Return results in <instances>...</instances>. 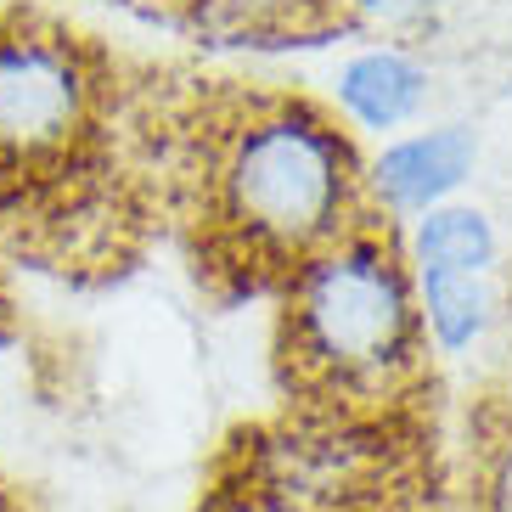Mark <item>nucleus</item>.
Returning a JSON list of instances; mask_svg holds the SVG:
<instances>
[{"mask_svg":"<svg viewBox=\"0 0 512 512\" xmlns=\"http://www.w3.org/2000/svg\"><path fill=\"white\" fill-rule=\"evenodd\" d=\"M276 304V372L310 406L366 417L406 400L422 377L428 338L417 287L383 214L310 259Z\"/></svg>","mask_w":512,"mask_h":512,"instance_id":"3","label":"nucleus"},{"mask_svg":"<svg viewBox=\"0 0 512 512\" xmlns=\"http://www.w3.org/2000/svg\"><path fill=\"white\" fill-rule=\"evenodd\" d=\"M496 254V237L484 226L479 209H434L417 231V265L422 271H467L484 276Z\"/></svg>","mask_w":512,"mask_h":512,"instance_id":"7","label":"nucleus"},{"mask_svg":"<svg viewBox=\"0 0 512 512\" xmlns=\"http://www.w3.org/2000/svg\"><path fill=\"white\" fill-rule=\"evenodd\" d=\"M158 197L220 304L282 293L332 242L377 220L344 124L299 91L242 79L164 91Z\"/></svg>","mask_w":512,"mask_h":512,"instance_id":"1","label":"nucleus"},{"mask_svg":"<svg viewBox=\"0 0 512 512\" xmlns=\"http://www.w3.org/2000/svg\"><path fill=\"white\" fill-rule=\"evenodd\" d=\"M422 321L445 349H462L484 321V282L467 271H422Z\"/></svg>","mask_w":512,"mask_h":512,"instance_id":"8","label":"nucleus"},{"mask_svg":"<svg viewBox=\"0 0 512 512\" xmlns=\"http://www.w3.org/2000/svg\"><path fill=\"white\" fill-rule=\"evenodd\" d=\"M344 107L355 113L361 124H372V130H389V124L411 119L422 102V68L406 57V51H366V57H355L344 68Z\"/></svg>","mask_w":512,"mask_h":512,"instance_id":"5","label":"nucleus"},{"mask_svg":"<svg viewBox=\"0 0 512 512\" xmlns=\"http://www.w3.org/2000/svg\"><path fill=\"white\" fill-rule=\"evenodd\" d=\"M473 445V479L467 501L473 512H512V394H490L479 417L467 422Z\"/></svg>","mask_w":512,"mask_h":512,"instance_id":"6","label":"nucleus"},{"mask_svg":"<svg viewBox=\"0 0 512 512\" xmlns=\"http://www.w3.org/2000/svg\"><path fill=\"white\" fill-rule=\"evenodd\" d=\"M332 34L366 29V34H411L445 12V0H321Z\"/></svg>","mask_w":512,"mask_h":512,"instance_id":"9","label":"nucleus"},{"mask_svg":"<svg viewBox=\"0 0 512 512\" xmlns=\"http://www.w3.org/2000/svg\"><path fill=\"white\" fill-rule=\"evenodd\" d=\"M164 91L46 12H0V220L62 265H113L158 197Z\"/></svg>","mask_w":512,"mask_h":512,"instance_id":"2","label":"nucleus"},{"mask_svg":"<svg viewBox=\"0 0 512 512\" xmlns=\"http://www.w3.org/2000/svg\"><path fill=\"white\" fill-rule=\"evenodd\" d=\"M467 169H473V136L467 130H434V136H411L383 152L377 192L389 209H434Z\"/></svg>","mask_w":512,"mask_h":512,"instance_id":"4","label":"nucleus"}]
</instances>
